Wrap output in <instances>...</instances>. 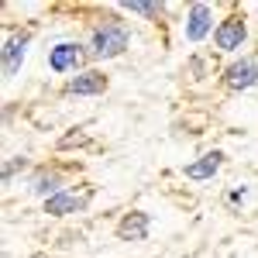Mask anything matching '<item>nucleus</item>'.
I'll return each mask as SVG.
<instances>
[{
  "instance_id": "obj_1",
  "label": "nucleus",
  "mask_w": 258,
  "mask_h": 258,
  "mask_svg": "<svg viewBox=\"0 0 258 258\" xmlns=\"http://www.w3.org/2000/svg\"><path fill=\"white\" fill-rule=\"evenodd\" d=\"M127 28L124 24H103L93 31V41H90V52L97 55V59H114L120 55L124 48H127Z\"/></svg>"
},
{
  "instance_id": "obj_2",
  "label": "nucleus",
  "mask_w": 258,
  "mask_h": 258,
  "mask_svg": "<svg viewBox=\"0 0 258 258\" xmlns=\"http://www.w3.org/2000/svg\"><path fill=\"white\" fill-rule=\"evenodd\" d=\"M248 38V28H244V18H238V14H231V18L220 21V28L214 31V41H217L220 52H234V48H241V41Z\"/></svg>"
},
{
  "instance_id": "obj_3",
  "label": "nucleus",
  "mask_w": 258,
  "mask_h": 258,
  "mask_svg": "<svg viewBox=\"0 0 258 258\" xmlns=\"http://www.w3.org/2000/svg\"><path fill=\"white\" fill-rule=\"evenodd\" d=\"M83 66V48L76 41H59L52 52H48V69L52 73H73Z\"/></svg>"
},
{
  "instance_id": "obj_4",
  "label": "nucleus",
  "mask_w": 258,
  "mask_h": 258,
  "mask_svg": "<svg viewBox=\"0 0 258 258\" xmlns=\"http://www.w3.org/2000/svg\"><path fill=\"white\" fill-rule=\"evenodd\" d=\"M255 83H258V62L255 59H241L234 66H227V73H224V86L227 90H248Z\"/></svg>"
},
{
  "instance_id": "obj_5",
  "label": "nucleus",
  "mask_w": 258,
  "mask_h": 258,
  "mask_svg": "<svg viewBox=\"0 0 258 258\" xmlns=\"http://www.w3.org/2000/svg\"><path fill=\"white\" fill-rule=\"evenodd\" d=\"M210 28H214V11H210V4H193L189 14H186V38L203 41Z\"/></svg>"
},
{
  "instance_id": "obj_6",
  "label": "nucleus",
  "mask_w": 258,
  "mask_h": 258,
  "mask_svg": "<svg viewBox=\"0 0 258 258\" xmlns=\"http://www.w3.org/2000/svg\"><path fill=\"white\" fill-rule=\"evenodd\" d=\"M83 207H86V197L69 193V189H62V193H55V197L45 200V214H48V217H66V214L83 210Z\"/></svg>"
},
{
  "instance_id": "obj_7",
  "label": "nucleus",
  "mask_w": 258,
  "mask_h": 258,
  "mask_svg": "<svg viewBox=\"0 0 258 258\" xmlns=\"http://www.w3.org/2000/svg\"><path fill=\"white\" fill-rule=\"evenodd\" d=\"M148 227H152V217L141 214V210H135V214H127V217L117 224V238L120 241H145L148 238Z\"/></svg>"
},
{
  "instance_id": "obj_8",
  "label": "nucleus",
  "mask_w": 258,
  "mask_h": 258,
  "mask_svg": "<svg viewBox=\"0 0 258 258\" xmlns=\"http://www.w3.org/2000/svg\"><path fill=\"white\" fill-rule=\"evenodd\" d=\"M220 162H224V155H220V152H207V155H200L197 162H189L182 172H186V179H197V182H203V179H214V176H217Z\"/></svg>"
},
{
  "instance_id": "obj_9",
  "label": "nucleus",
  "mask_w": 258,
  "mask_h": 258,
  "mask_svg": "<svg viewBox=\"0 0 258 258\" xmlns=\"http://www.w3.org/2000/svg\"><path fill=\"white\" fill-rule=\"evenodd\" d=\"M107 90V76L103 73H80L76 80H69V93H76V97H90V93H103Z\"/></svg>"
},
{
  "instance_id": "obj_10",
  "label": "nucleus",
  "mask_w": 258,
  "mask_h": 258,
  "mask_svg": "<svg viewBox=\"0 0 258 258\" xmlns=\"http://www.w3.org/2000/svg\"><path fill=\"white\" fill-rule=\"evenodd\" d=\"M24 52H28V35H21V38H11L4 45V76H14L21 69V62H24Z\"/></svg>"
},
{
  "instance_id": "obj_11",
  "label": "nucleus",
  "mask_w": 258,
  "mask_h": 258,
  "mask_svg": "<svg viewBox=\"0 0 258 258\" xmlns=\"http://www.w3.org/2000/svg\"><path fill=\"white\" fill-rule=\"evenodd\" d=\"M59 172H41V176H35V182H31V193H35V197H55V193H62L59 189Z\"/></svg>"
},
{
  "instance_id": "obj_12",
  "label": "nucleus",
  "mask_w": 258,
  "mask_h": 258,
  "mask_svg": "<svg viewBox=\"0 0 258 258\" xmlns=\"http://www.w3.org/2000/svg\"><path fill=\"white\" fill-rule=\"evenodd\" d=\"M120 7H124V11H131V14H141V18H155V14L162 11L159 4H145V0H124Z\"/></svg>"
}]
</instances>
